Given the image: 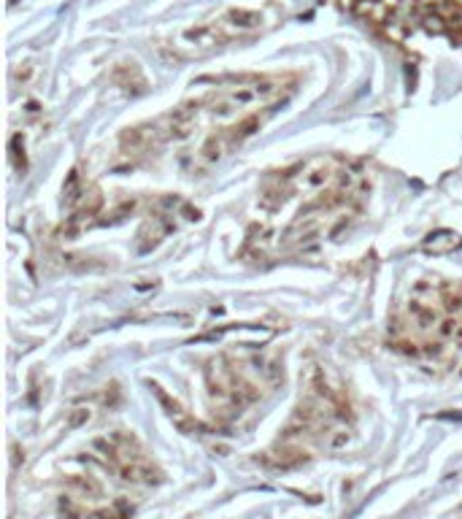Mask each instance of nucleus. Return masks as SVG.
<instances>
[{"label": "nucleus", "mask_w": 462, "mask_h": 519, "mask_svg": "<svg viewBox=\"0 0 462 519\" xmlns=\"http://www.w3.org/2000/svg\"><path fill=\"white\" fill-rule=\"evenodd\" d=\"M460 244L462 241L457 233H452V230H438V233H433V235L424 241V252L443 255V252H454Z\"/></svg>", "instance_id": "nucleus-1"}]
</instances>
